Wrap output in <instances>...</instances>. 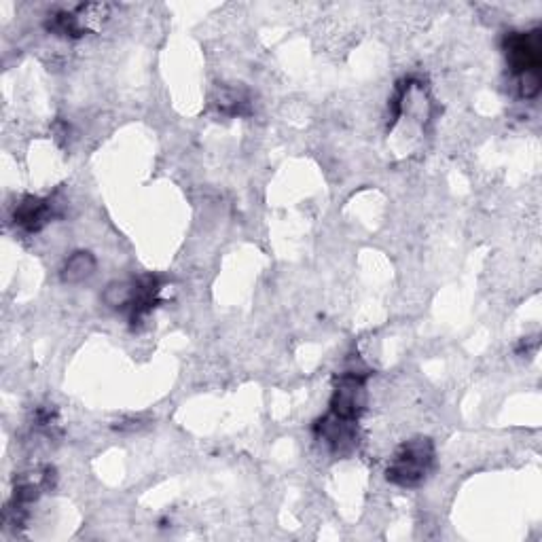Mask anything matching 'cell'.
Returning <instances> with one entry per match:
<instances>
[{
  "mask_svg": "<svg viewBox=\"0 0 542 542\" xmlns=\"http://www.w3.org/2000/svg\"><path fill=\"white\" fill-rule=\"evenodd\" d=\"M435 464V445L430 439L418 437L403 443L392 456L386 479L399 487H418Z\"/></svg>",
  "mask_w": 542,
  "mask_h": 542,
  "instance_id": "6da1fadb",
  "label": "cell"
},
{
  "mask_svg": "<svg viewBox=\"0 0 542 542\" xmlns=\"http://www.w3.org/2000/svg\"><path fill=\"white\" fill-rule=\"evenodd\" d=\"M367 371H346L339 375L331 399V415L343 422H358L367 405Z\"/></svg>",
  "mask_w": 542,
  "mask_h": 542,
  "instance_id": "7a4b0ae2",
  "label": "cell"
},
{
  "mask_svg": "<svg viewBox=\"0 0 542 542\" xmlns=\"http://www.w3.org/2000/svg\"><path fill=\"white\" fill-rule=\"evenodd\" d=\"M504 53L513 75L519 79L536 75L540 66V32H511L504 39Z\"/></svg>",
  "mask_w": 542,
  "mask_h": 542,
  "instance_id": "3957f363",
  "label": "cell"
},
{
  "mask_svg": "<svg viewBox=\"0 0 542 542\" xmlns=\"http://www.w3.org/2000/svg\"><path fill=\"white\" fill-rule=\"evenodd\" d=\"M51 216H53L51 200L28 195L20 204H17L13 212V221L15 225H20L22 229L34 233V231H41L51 221Z\"/></svg>",
  "mask_w": 542,
  "mask_h": 542,
  "instance_id": "277c9868",
  "label": "cell"
},
{
  "mask_svg": "<svg viewBox=\"0 0 542 542\" xmlns=\"http://www.w3.org/2000/svg\"><path fill=\"white\" fill-rule=\"evenodd\" d=\"M94 271H96V257L92 255V252L79 250L72 257H68L60 276L64 284H79L87 280L89 276H94Z\"/></svg>",
  "mask_w": 542,
  "mask_h": 542,
  "instance_id": "5b68a950",
  "label": "cell"
},
{
  "mask_svg": "<svg viewBox=\"0 0 542 542\" xmlns=\"http://www.w3.org/2000/svg\"><path fill=\"white\" fill-rule=\"evenodd\" d=\"M136 293V280H115L106 286L102 295L104 303L113 310H123V307H130Z\"/></svg>",
  "mask_w": 542,
  "mask_h": 542,
  "instance_id": "8992f818",
  "label": "cell"
}]
</instances>
